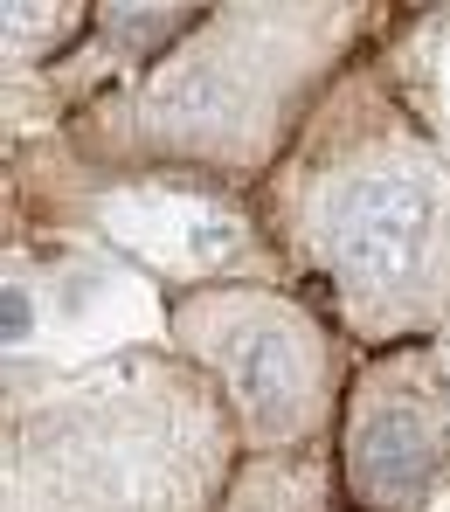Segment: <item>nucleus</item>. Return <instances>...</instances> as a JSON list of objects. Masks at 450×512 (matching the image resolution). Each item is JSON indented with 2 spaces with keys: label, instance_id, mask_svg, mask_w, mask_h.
<instances>
[{
  "label": "nucleus",
  "instance_id": "obj_4",
  "mask_svg": "<svg viewBox=\"0 0 450 512\" xmlns=\"http://www.w3.org/2000/svg\"><path fill=\"white\" fill-rule=\"evenodd\" d=\"M180 28H187V14H132V7H111V14H104V35H118V42H132V49H139V56H146V49H160V42H174Z\"/></svg>",
  "mask_w": 450,
  "mask_h": 512
},
{
  "label": "nucleus",
  "instance_id": "obj_3",
  "mask_svg": "<svg viewBox=\"0 0 450 512\" xmlns=\"http://www.w3.org/2000/svg\"><path fill=\"white\" fill-rule=\"evenodd\" d=\"M437 443L444 436L423 423V409H381L367 429L354 423V492H367L381 512H409L444 464Z\"/></svg>",
  "mask_w": 450,
  "mask_h": 512
},
{
  "label": "nucleus",
  "instance_id": "obj_5",
  "mask_svg": "<svg viewBox=\"0 0 450 512\" xmlns=\"http://www.w3.org/2000/svg\"><path fill=\"white\" fill-rule=\"evenodd\" d=\"M70 28H77V14H63V21H35L28 7H7V42L21 49V35H28V56H35V49H49V42H63Z\"/></svg>",
  "mask_w": 450,
  "mask_h": 512
},
{
  "label": "nucleus",
  "instance_id": "obj_1",
  "mask_svg": "<svg viewBox=\"0 0 450 512\" xmlns=\"http://www.w3.org/2000/svg\"><path fill=\"white\" fill-rule=\"evenodd\" d=\"M437 229V187L416 167L354 173L326 208V250L333 270L360 291H395L423 263V243Z\"/></svg>",
  "mask_w": 450,
  "mask_h": 512
},
{
  "label": "nucleus",
  "instance_id": "obj_2",
  "mask_svg": "<svg viewBox=\"0 0 450 512\" xmlns=\"http://www.w3.org/2000/svg\"><path fill=\"white\" fill-rule=\"evenodd\" d=\"M222 360L236 374V395H243V416L264 429V436H284V429L305 423V388H312V353L305 340L284 326V319H257L243 333L222 340Z\"/></svg>",
  "mask_w": 450,
  "mask_h": 512
}]
</instances>
